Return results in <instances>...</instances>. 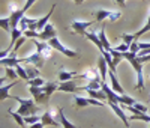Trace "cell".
I'll use <instances>...</instances> for the list:
<instances>
[{"label": "cell", "mask_w": 150, "mask_h": 128, "mask_svg": "<svg viewBox=\"0 0 150 128\" xmlns=\"http://www.w3.org/2000/svg\"><path fill=\"white\" fill-rule=\"evenodd\" d=\"M6 77L15 82V80H17V77H18V74H17L15 68H6Z\"/></svg>", "instance_id": "obj_34"}, {"label": "cell", "mask_w": 150, "mask_h": 128, "mask_svg": "<svg viewBox=\"0 0 150 128\" xmlns=\"http://www.w3.org/2000/svg\"><path fill=\"white\" fill-rule=\"evenodd\" d=\"M15 71H17V74H18V77L20 79H23V80H30L29 79V75H27V72H26V68L24 67H21V65H18V67H15Z\"/></svg>", "instance_id": "obj_29"}, {"label": "cell", "mask_w": 150, "mask_h": 128, "mask_svg": "<svg viewBox=\"0 0 150 128\" xmlns=\"http://www.w3.org/2000/svg\"><path fill=\"white\" fill-rule=\"evenodd\" d=\"M57 91H60V92H71V94H77V92L83 91V87H81V86H78L74 80H71V82L59 83V89H57Z\"/></svg>", "instance_id": "obj_10"}, {"label": "cell", "mask_w": 150, "mask_h": 128, "mask_svg": "<svg viewBox=\"0 0 150 128\" xmlns=\"http://www.w3.org/2000/svg\"><path fill=\"white\" fill-rule=\"evenodd\" d=\"M102 91L107 94V101H111V102H116V104H122L120 101V95L117 92H114L111 89V86H108V83H102Z\"/></svg>", "instance_id": "obj_13"}, {"label": "cell", "mask_w": 150, "mask_h": 128, "mask_svg": "<svg viewBox=\"0 0 150 128\" xmlns=\"http://www.w3.org/2000/svg\"><path fill=\"white\" fill-rule=\"evenodd\" d=\"M21 128H26V127H21Z\"/></svg>", "instance_id": "obj_46"}, {"label": "cell", "mask_w": 150, "mask_h": 128, "mask_svg": "<svg viewBox=\"0 0 150 128\" xmlns=\"http://www.w3.org/2000/svg\"><path fill=\"white\" fill-rule=\"evenodd\" d=\"M24 122H26V125H33L36 122H41V116H38V114H33V116H27V118H24Z\"/></svg>", "instance_id": "obj_33"}, {"label": "cell", "mask_w": 150, "mask_h": 128, "mask_svg": "<svg viewBox=\"0 0 150 128\" xmlns=\"http://www.w3.org/2000/svg\"><path fill=\"white\" fill-rule=\"evenodd\" d=\"M45 59L38 53V51H35L33 54H29V56H26V57H23V59H20V62L21 63H26V65H33V67H36L38 69H41V68H44V62Z\"/></svg>", "instance_id": "obj_5"}, {"label": "cell", "mask_w": 150, "mask_h": 128, "mask_svg": "<svg viewBox=\"0 0 150 128\" xmlns=\"http://www.w3.org/2000/svg\"><path fill=\"white\" fill-rule=\"evenodd\" d=\"M108 77H110V83H111V89H112V91L117 92L119 95H125L123 87L120 86V83H119V80H117V77H116V72L108 71Z\"/></svg>", "instance_id": "obj_15"}, {"label": "cell", "mask_w": 150, "mask_h": 128, "mask_svg": "<svg viewBox=\"0 0 150 128\" xmlns=\"http://www.w3.org/2000/svg\"><path fill=\"white\" fill-rule=\"evenodd\" d=\"M57 109H59V122H60V125H62V127H63V128H78L77 125L71 124V122L66 119L63 109H62V107H57Z\"/></svg>", "instance_id": "obj_18"}, {"label": "cell", "mask_w": 150, "mask_h": 128, "mask_svg": "<svg viewBox=\"0 0 150 128\" xmlns=\"http://www.w3.org/2000/svg\"><path fill=\"white\" fill-rule=\"evenodd\" d=\"M86 38H87V39H89V41H92L98 48H99V51H101V53H102V51H105V48H104V45H102V42H101V39H99V36L95 33V32H86V35H84Z\"/></svg>", "instance_id": "obj_17"}, {"label": "cell", "mask_w": 150, "mask_h": 128, "mask_svg": "<svg viewBox=\"0 0 150 128\" xmlns=\"http://www.w3.org/2000/svg\"><path fill=\"white\" fill-rule=\"evenodd\" d=\"M149 79H150V75H149Z\"/></svg>", "instance_id": "obj_48"}, {"label": "cell", "mask_w": 150, "mask_h": 128, "mask_svg": "<svg viewBox=\"0 0 150 128\" xmlns=\"http://www.w3.org/2000/svg\"><path fill=\"white\" fill-rule=\"evenodd\" d=\"M0 27H2L3 30H6V32H12V27H11V20H9V18L2 17V18H0Z\"/></svg>", "instance_id": "obj_30"}, {"label": "cell", "mask_w": 150, "mask_h": 128, "mask_svg": "<svg viewBox=\"0 0 150 128\" xmlns=\"http://www.w3.org/2000/svg\"><path fill=\"white\" fill-rule=\"evenodd\" d=\"M87 92H89V95H90L92 98H95V99H99V101L108 99V98H107V94L102 91V89H101V91H87Z\"/></svg>", "instance_id": "obj_26"}, {"label": "cell", "mask_w": 150, "mask_h": 128, "mask_svg": "<svg viewBox=\"0 0 150 128\" xmlns=\"http://www.w3.org/2000/svg\"><path fill=\"white\" fill-rule=\"evenodd\" d=\"M129 51H131V53L138 54V53H140V47H138V42H137V41H134V42L131 44V48H129Z\"/></svg>", "instance_id": "obj_39"}, {"label": "cell", "mask_w": 150, "mask_h": 128, "mask_svg": "<svg viewBox=\"0 0 150 128\" xmlns=\"http://www.w3.org/2000/svg\"><path fill=\"white\" fill-rule=\"evenodd\" d=\"M116 3L120 5V6H123V5H125V0H116Z\"/></svg>", "instance_id": "obj_44"}, {"label": "cell", "mask_w": 150, "mask_h": 128, "mask_svg": "<svg viewBox=\"0 0 150 128\" xmlns=\"http://www.w3.org/2000/svg\"><path fill=\"white\" fill-rule=\"evenodd\" d=\"M120 101H122V104L126 106V107L135 104V99H134L132 97H129V95H120Z\"/></svg>", "instance_id": "obj_31"}, {"label": "cell", "mask_w": 150, "mask_h": 128, "mask_svg": "<svg viewBox=\"0 0 150 128\" xmlns=\"http://www.w3.org/2000/svg\"><path fill=\"white\" fill-rule=\"evenodd\" d=\"M108 106L112 109V112H114L117 116L122 119V122H123V125L126 127V128H129V119L126 118V114H125V112H123V109L120 107V104H116V102H111V101H108Z\"/></svg>", "instance_id": "obj_12"}, {"label": "cell", "mask_w": 150, "mask_h": 128, "mask_svg": "<svg viewBox=\"0 0 150 128\" xmlns=\"http://www.w3.org/2000/svg\"><path fill=\"white\" fill-rule=\"evenodd\" d=\"M47 82L44 80V79H41V77H36V79H32V80H29V86H36V87H41V86H44Z\"/></svg>", "instance_id": "obj_32"}, {"label": "cell", "mask_w": 150, "mask_h": 128, "mask_svg": "<svg viewBox=\"0 0 150 128\" xmlns=\"http://www.w3.org/2000/svg\"><path fill=\"white\" fill-rule=\"evenodd\" d=\"M98 36H99V39H101V42H102V45H104V48H105V51H110L112 50L111 48V45H110V42H108V39H107V35H105V26L102 24V29H101V32L98 33Z\"/></svg>", "instance_id": "obj_22"}, {"label": "cell", "mask_w": 150, "mask_h": 128, "mask_svg": "<svg viewBox=\"0 0 150 128\" xmlns=\"http://www.w3.org/2000/svg\"><path fill=\"white\" fill-rule=\"evenodd\" d=\"M93 23L95 21H78V20H74L71 23V29H72L74 33H78V35H83L84 36L86 32H87V29H89Z\"/></svg>", "instance_id": "obj_9"}, {"label": "cell", "mask_w": 150, "mask_h": 128, "mask_svg": "<svg viewBox=\"0 0 150 128\" xmlns=\"http://www.w3.org/2000/svg\"><path fill=\"white\" fill-rule=\"evenodd\" d=\"M8 9L11 11V14H14V12H18V11H20L15 3H9V5H8Z\"/></svg>", "instance_id": "obj_41"}, {"label": "cell", "mask_w": 150, "mask_h": 128, "mask_svg": "<svg viewBox=\"0 0 150 128\" xmlns=\"http://www.w3.org/2000/svg\"><path fill=\"white\" fill-rule=\"evenodd\" d=\"M78 77L84 79L87 83H102V77H101V72H99V68H90L86 72L80 74Z\"/></svg>", "instance_id": "obj_6"}, {"label": "cell", "mask_w": 150, "mask_h": 128, "mask_svg": "<svg viewBox=\"0 0 150 128\" xmlns=\"http://www.w3.org/2000/svg\"><path fill=\"white\" fill-rule=\"evenodd\" d=\"M149 12H150V8H149Z\"/></svg>", "instance_id": "obj_47"}, {"label": "cell", "mask_w": 150, "mask_h": 128, "mask_svg": "<svg viewBox=\"0 0 150 128\" xmlns=\"http://www.w3.org/2000/svg\"><path fill=\"white\" fill-rule=\"evenodd\" d=\"M123 59H126L131 67L135 69L137 75H138V82H137V89H140V91H143L144 89V80H143V63L138 60V54L135 53H131V51H126V53H123Z\"/></svg>", "instance_id": "obj_1"}, {"label": "cell", "mask_w": 150, "mask_h": 128, "mask_svg": "<svg viewBox=\"0 0 150 128\" xmlns=\"http://www.w3.org/2000/svg\"><path fill=\"white\" fill-rule=\"evenodd\" d=\"M42 89H44V92L50 97V98H51V95L57 91V89H59V83H54V82H47L44 86H42Z\"/></svg>", "instance_id": "obj_20"}, {"label": "cell", "mask_w": 150, "mask_h": 128, "mask_svg": "<svg viewBox=\"0 0 150 128\" xmlns=\"http://www.w3.org/2000/svg\"><path fill=\"white\" fill-rule=\"evenodd\" d=\"M111 12L112 11H107V9H99L95 12V21H104V20H108L110 15H111Z\"/></svg>", "instance_id": "obj_23"}, {"label": "cell", "mask_w": 150, "mask_h": 128, "mask_svg": "<svg viewBox=\"0 0 150 128\" xmlns=\"http://www.w3.org/2000/svg\"><path fill=\"white\" fill-rule=\"evenodd\" d=\"M48 44L53 47V50L60 51V53H62V54H65L66 57H78V53H77V51H72V50L66 48L65 45H62V42L57 39V38H53V39H50Z\"/></svg>", "instance_id": "obj_7"}, {"label": "cell", "mask_w": 150, "mask_h": 128, "mask_svg": "<svg viewBox=\"0 0 150 128\" xmlns=\"http://www.w3.org/2000/svg\"><path fill=\"white\" fill-rule=\"evenodd\" d=\"M54 110H56V109H47V110H45V113L41 116V122L44 124V127H47V125H51V127H60L59 118H56Z\"/></svg>", "instance_id": "obj_8"}, {"label": "cell", "mask_w": 150, "mask_h": 128, "mask_svg": "<svg viewBox=\"0 0 150 128\" xmlns=\"http://www.w3.org/2000/svg\"><path fill=\"white\" fill-rule=\"evenodd\" d=\"M26 39H27V38L23 35V36L20 38V39L17 41V44H15V47H14V50H12V51H14V53H17V51H18V48H20V47H21V45H23L24 42H26ZM12 51H11V53H12Z\"/></svg>", "instance_id": "obj_37"}, {"label": "cell", "mask_w": 150, "mask_h": 128, "mask_svg": "<svg viewBox=\"0 0 150 128\" xmlns=\"http://www.w3.org/2000/svg\"><path fill=\"white\" fill-rule=\"evenodd\" d=\"M129 48H131V45H128V44H120L119 47H116V50L120 51V53H126V51H129Z\"/></svg>", "instance_id": "obj_40"}, {"label": "cell", "mask_w": 150, "mask_h": 128, "mask_svg": "<svg viewBox=\"0 0 150 128\" xmlns=\"http://www.w3.org/2000/svg\"><path fill=\"white\" fill-rule=\"evenodd\" d=\"M24 68H26V72H27V75H29L30 80L38 77V68H36V67H33V65H26Z\"/></svg>", "instance_id": "obj_28"}, {"label": "cell", "mask_w": 150, "mask_h": 128, "mask_svg": "<svg viewBox=\"0 0 150 128\" xmlns=\"http://www.w3.org/2000/svg\"><path fill=\"white\" fill-rule=\"evenodd\" d=\"M122 41H123V44H128V45H131V44L135 41V38H134V35L123 33V35H122Z\"/></svg>", "instance_id": "obj_35"}, {"label": "cell", "mask_w": 150, "mask_h": 128, "mask_svg": "<svg viewBox=\"0 0 150 128\" xmlns=\"http://www.w3.org/2000/svg\"><path fill=\"white\" fill-rule=\"evenodd\" d=\"M74 104L77 106L78 109H84L87 106H98V107H102L104 106V101H99L95 98H84V97H74Z\"/></svg>", "instance_id": "obj_4"}, {"label": "cell", "mask_w": 150, "mask_h": 128, "mask_svg": "<svg viewBox=\"0 0 150 128\" xmlns=\"http://www.w3.org/2000/svg\"><path fill=\"white\" fill-rule=\"evenodd\" d=\"M129 121H144V122L150 124V116L147 113H135L129 118Z\"/></svg>", "instance_id": "obj_27"}, {"label": "cell", "mask_w": 150, "mask_h": 128, "mask_svg": "<svg viewBox=\"0 0 150 128\" xmlns=\"http://www.w3.org/2000/svg\"><path fill=\"white\" fill-rule=\"evenodd\" d=\"M0 63H2L3 67H6V68H15V67H18L20 65V59H17V57H5V59H2L0 60Z\"/></svg>", "instance_id": "obj_21"}, {"label": "cell", "mask_w": 150, "mask_h": 128, "mask_svg": "<svg viewBox=\"0 0 150 128\" xmlns=\"http://www.w3.org/2000/svg\"><path fill=\"white\" fill-rule=\"evenodd\" d=\"M120 17H122V12H120V11H112L111 15H110V18H108V21H116V20H119Z\"/></svg>", "instance_id": "obj_38"}, {"label": "cell", "mask_w": 150, "mask_h": 128, "mask_svg": "<svg viewBox=\"0 0 150 128\" xmlns=\"http://www.w3.org/2000/svg\"><path fill=\"white\" fill-rule=\"evenodd\" d=\"M53 38H57V32H56V29H54V26L53 24H47L45 26V29L39 33V39L42 41V42H48L50 39H53Z\"/></svg>", "instance_id": "obj_11"}, {"label": "cell", "mask_w": 150, "mask_h": 128, "mask_svg": "<svg viewBox=\"0 0 150 128\" xmlns=\"http://www.w3.org/2000/svg\"><path fill=\"white\" fill-rule=\"evenodd\" d=\"M35 2H36V0H27V2H26V5H24V8H23V9H24V12H26V11H29V8H30V6H32Z\"/></svg>", "instance_id": "obj_42"}, {"label": "cell", "mask_w": 150, "mask_h": 128, "mask_svg": "<svg viewBox=\"0 0 150 128\" xmlns=\"http://www.w3.org/2000/svg\"><path fill=\"white\" fill-rule=\"evenodd\" d=\"M75 77H78L77 72H69V71H65V69H62V71L59 72V80H60V83L71 82V80L75 79Z\"/></svg>", "instance_id": "obj_19"}, {"label": "cell", "mask_w": 150, "mask_h": 128, "mask_svg": "<svg viewBox=\"0 0 150 128\" xmlns=\"http://www.w3.org/2000/svg\"><path fill=\"white\" fill-rule=\"evenodd\" d=\"M98 68H99V72H101V77H102V83H105V79H107V75H108L107 71H110V68H108L107 60H105V57L102 54L99 56V59H98Z\"/></svg>", "instance_id": "obj_16"}, {"label": "cell", "mask_w": 150, "mask_h": 128, "mask_svg": "<svg viewBox=\"0 0 150 128\" xmlns=\"http://www.w3.org/2000/svg\"><path fill=\"white\" fill-rule=\"evenodd\" d=\"M11 98H14L18 104H20V109H18V114H21V116H24V118H27V116H33V114H36V102H35V99H24V98H21V97H18V95H15V97H12L11 95Z\"/></svg>", "instance_id": "obj_2"}, {"label": "cell", "mask_w": 150, "mask_h": 128, "mask_svg": "<svg viewBox=\"0 0 150 128\" xmlns=\"http://www.w3.org/2000/svg\"><path fill=\"white\" fill-rule=\"evenodd\" d=\"M27 128H44V124H42V122H36V124H33V125H29Z\"/></svg>", "instance_id": "obj_43"}, {"label": "cell", "mask_w": 150, "mask_h": 128, "mask_svg": "<svg viewBox=\"0 0 150 128\" xmlns=\"http://www.w3.org/2000/svg\"><path fill=\"white\" fill-rule=\"evenodd\" d=\"M8 113L11 114L12 118H14V121H15L20 127H26V122H24V116H21V114H18L17 112H14V110H12V107L8 109Z\"/></svg>", "instance_id": "obj_25"}, {"label": "cell", "mask_w": 150, "mask_h": 128, "mask_svg": "<svg viewBox=\"0 0 150 128\" xmlns=\"http://www.w3.org/2000/svg\"><path fill=\"white\" fill-rule=\"evenodd\" d=\"M54 9H56V5H53L51 8H50L48 14H47L45 17H42V18H39V20H38V23H36V32H39V33H41V32L45 29V26L48 24V21H50V18H51V15H53Z\"/></svg>", "instance_id": "obj_14"}, {"label": "cell", "mask_w": 150, "mask_h": 128, "mask_svg": "<svg viewBox=\"0 0 150 128\" xmlns=\"http://www.w3.org/2000/svg\"><path fill=\"white\" fill-rule=\"evenodd\" d=\"M15 84H17V82H12V83H9V84H6V86H2V87H0V101H5L6 98H11L9 89L14 87Z\"/></svg>", "instance_id": "obj_24"}, {"label": "cell", "mask_w": 150, "mask_h": 128, "mask_svg": "<svg viewBox=\"0 0 150 128\" xmlns=\"http://www.w3.org/2000/svg\"><path fill=\"white\" fill-rule=\"evenodd\" d=\"M24 36L29 38V39H36V38H39V32H36V30H26L24 32Z\"/></svg>", "instance_id": "obj_36"}, {"label": "cell", "mask_w": 150, "mask_h": 128, "mask_svg": "<svg viewBox=\"0 0 150 128\" xmlns=\"http://www.w3.org/2000/svg\"><path fill=\"white\" fill-rule=\"evenodd\" d=\"M74 2H75V3H77V5H81V3L84 2V0H74Z\"/></svg>", "instance_id": "obj_45"}, {"label": "cell", "mask_w": 150, "mask_h": 128, "mask_svg": "<svg viewBox=\"0 0 150 128\" xmlns=\"http://www.w3.org/2000/svg\"><path fill=\"white\" fill-rule=\"evenodd\" d=\"M27 89H29V92L32 94V97H33L36 104H47V102L50 101V97L44 92L42 86L41 87H36V86H29L27 84Z\"/></svg>", "instance_id": "obj_3"}]
</instances>
